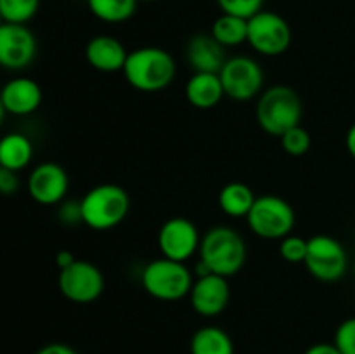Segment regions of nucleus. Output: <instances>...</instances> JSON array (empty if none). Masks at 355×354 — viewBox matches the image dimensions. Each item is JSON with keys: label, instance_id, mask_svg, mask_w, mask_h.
<instances>
[{"label": "nucleus", "instance_id": "nucleus-24", "mask_svg": "<svg viewBox=\"0 0 355 354\" xmlns=\"http://www.w3.org/2000/svg\"><path fill=\"white\" fill-rule=\"evenodd\" d=\"M40 0H0L3 23L26 24L37 16Z\"/></svg>", "mask_w": 355, "mask_h": 354}, {"label": "nucleus", "instance_id": "nucleus-35", "mask_svg": "<svg viewBox=\"0 0 355 354\" xmlns=\"http://www.w3.org/2000/svg\"><path fill=\"white\" fill-rule=\"evenodd\" d=\"M6 110H3V104H2V99H0V127H2L3 124V118H6Z\"/></svg>", "mask_w": 355, "mask_h": 354}, {"label": "nucleus", "instance_id": "nucleus-4", "mask_svg": "<svg viewBox=\"0 0 355 354\" xmlns=\"http://www.w3.org/2000/svg\"><path fill=\"white\" fill-rule=\"evenodd\" d=\"M82 222L94 231H107L127 219L130 196L118 184H99L83 194L80 200Z\"/></svg>", "mask_w": 355, "mask_h": 354}, {"label": "nucleus", "instance_id": "nucleus-26", "mask_svg": "<svg viewBox=\"0 0 355 354\" xmlns=\"http://www.w3.org/2000/svg\"><path fill=\"white\" fill-rule=\"evenodd\" d=\"M307 246L309 239L297 235H288L286 238L281 239L279 253L286 262L302 264L305 262V257H307Z\"/></svg>", "mask_w": 355, "mask_h": 354}, {"label": "nucleus", "instance_id": "nucleus-36", "mask_svg": "<svg viewBox=\"0 0 355 354\" xmlns=\"http://www.w3.org/2000/svg\"><path fill=\"white\" fill-rule=\"evenodd\" d=\"M139 2H158V0H139Z\"/></svg>", "mask_w": 355, "mask_h": 354}, {"label": "nucleus", "instance_id": "nucleus-21", "mask_svg": "<svg viewBox=\"0 0 355 354\" xmlns=\"http://www.w3.org/2000/svg\"><path fill=\"white\" fill-rule=\"evenodd\" d=\"M191 354H234V342L220 326H201L191 339Z\"/></svg>", "mask_w": 355, "mask_h": 354}, {"label": "nucleus", "instance_id": "nucleus-33", "mask_svg": "<svg viewBox=\"0 0 355 354\" xmlns=\"http://www.w3.org/2000/svg\"><path fill=\"white\" fill-rule=\"evenodd\" d=\"M75 255H73L69 250H59L58 253H55V264H58L59 271L64 269V267L71 266L73 262H75Z\"/></svg>", "mask_w": 355, "mask_h": 354}, {"label": "nucleus", "instance_id": "nucleus-37", "mask_svg": "<svg viewBox=\"0 0 355 354\" xmlns=\"http://www.w3.org/2000/svg\"><path fill=\"white\" fill-rule=\"evenodd\" d=\"M3 24V17H2V12H0V26Z\"/></svg>", "mask_w": 355, "mask_h": 354}, {"label": "nucleus", "instance_id": "nucleus-7", "mask_svg": "<svg viewBox=\"0 0 355 354\" xmlns=\"http://www.w3.org/2000/svg\"><path fill=\"white\" fill-rule=\"evenodd\" d=\"M293 31L281 14L262 9L248 19V44L260 56L276 58L290 49Z\"/></svg>", "mask_w": 355, "mask_h": 354}, {"label": "nucleus", "instance_id": "nucleus-3", "mask_svg": "<svg viewBox=\"0 0 355 354\" xmlns=\"http://www.w3.org/2000/svg\"><path fill=\"white\" fill-rule=\"evenodd\" d=\"M257 124L266 134L281 137L291 127L300 125L304 103L297 90L288 85H274L263 90L257 101Z\"/></svg>", "mask_w": 355, "mask_h": 354}, {"label": "nucleus", "instance_id": "nucleus-20", "mask_svg": "<svg viewBox=\"0 0 355 354\" xmlns=\"http://www.w3.org/2000/svg\"><path fill=\"white\" fill-rule=\"evenodd\" d=\"M257 196L245 183H229L218 193V207L229 217H246Z\"/></svg>", "mask_w": 355, "mask_h": 354}, {"label": "nucleus", "instance_id": "nucleus-28", "mask_svg": "<svg viewBox=\"0 0 355 354\" xmlns=\"http://www.w3.org/2000/svg\"><path fill=\"white\" fill-rule=\"evenodd\" d=\"M333 344L342 354H355V318H349L340 323Z\"/></svg>", "mask_w": 355, "mask_h": 354}, {"label": "nucleus", "instance_id": "nucleus-23", "mask_svg": "<svg viewBox=\"0 0 355 354\" xmlns=\"http://www.w3.org/2000/svg\"><path fill=\"white\" fill-rule=\"evenodd\" d=\"M87 7L103 23L120 24L134 17L139 0H87Z\"/></svg>", "mask_w": 355, "mask_h": 354}, {"label": "nucleus", "instance_id": "nucleus-38", "mask_svg": "<svg viewBox=\"0 0 355 354\" xmlns=\"http://www.w3.org/2000/svg\"><path fill=\"white\" fill-rule=\"evenodd\" d=\"M354 274H355V266H354Z\"/></svg>", "mask_w": 355, "mask_h": 354}, {"label": "nucleus", "instance_id": "nucleus-32", "mask_svg": "<svg viewBox=\"0 0 355 354\" xmlns=\"http://www.w3.org/2000/svg\"><path fill=\"white\" fill-rule=\"evenodd\" d=\"M304 354H342V353L336 349L335 344L319 342V344H314V346L309 347Z\"/></svg>", "mask_w": 355, "mask_h": 354}, {"label": "nucleus", "instance_id": "nucleus-6", "mask_svg": "<svg viewBox=\"0 0 355 354\" xmlns=\"http://www.w3.org/2000/svg\"><path fill=\"white\" fill-rule=\"evenodd\" d=\"M295 210L284 198L276 194L257 196L252 210L246 215L250 229L263 239H283L291 235L295 228Z\"/></svg>", "mask_w": 355, "mask_h": 354}, {"label": "nucleus", "instance_id": "nucleus-11", "mask_svg": "<svg viewBox=\"0 0 355 354\" xmlns=\"http://www.w3.org/2000/svg\"><path fill=\"white\" fill-rule=\"evenodd\" d=\"M37 37L26 24L3 23L0 26V68L21 71L35 61Z\"/></svg>", "mask_w": 355, "mask_h": 354}, {"label": "nucleus", "instance_id": "nucleus-15", "mask_svg": "<svg viewBox=\"0 0 355 354\" xmlns=\"http://www.w3.org/2000/svg\"><path fill=\"white\" fill-rule=\"evenodd\" d=\"M6 113L14 117H28L40 108L44 94L42 87L30 76H14L0 89Z\"/></svg>", "mask_w": 355, "mask_h": 354}, {"label": "nucleus", "instance_id": "nucleus-31", "mask_svg": "<svg viewBox=\"0 0 355 354\" xmlns=\"http://www.w3.org/2000/svg\"><path fill=\"white\" fill-rule=\"evenodd\" d=\"M35 354H78L71 346L62 342H52L47 344V346L40 347Z\"/></svg>", "mask_w": 355, "mask_h": 354}, {"label": "nucleus", "instance_id": "nucleus-8", "mask_svg": "<svg viewBox=\"0 0 355 354\" xmlns=\"http://www.w3.org/2000/svg\"><path fill=\"white\" fill-rule=\"evenodd\" d=\"M305 267L319 281L333 283L345 276L349 267L345 246L328 235H315L309 238Z\"/></svg>", "mask_w": 355, "mask_h": 354}, {"label": "nucleus", "instance_id": "nucleus-1", "mask_svg": "<svg viewBox=\"0 0 355 354\" xmlns=\"http://www.w3.org/2000/svg\"><path fill=\"white\" fill-rule=\"evenodd\" d=\"M128 85L141 92H159L173 82L175 59L162 47H139L128 52L123 66Z\"/></svg>", "mask_w": 355, "mask_h": 354}, {"label": "nucleus", "instance_id": "nucleus-27", "mask_svg": "<svg viewBox=\"0 0 355 354\" xmlns=\"http://www.w3.org/2000/svg\"><path fill=\"white\" fill-rule=\"evenodd\" d=\"M263 2L266 0H217V6L224 14L250 19L263 9Z\"/></svg>", "mask_w": 355, "mask_h": 354}, {"label": "nucleus", "instance_id": "nucleus-29", "mask_svg": "<svg viewBox=\"0 0 355 354\" xmlns=\"http://www.w3.org/2000/svg\"><path fill=\"white\" fill-rule=\"evenodd\" d=\"M59 208V221L66 226H75L82 222V208L80 201H62Z\"/></svg>", "mask_w": 355, "mask_h": 354}, {"label": "nucleus", "instance_id": "nucleus-14", "mask_svg": "<svg viewBox=\"0 0 355 354\" xmlns=\"http://www.w3.org/2000/svg\"><path fill=\"white\" fill-rule=\"evenodd\" d=\"M187 297H189L191 307L198 314L205 318H215L225 311L231 298L227 278L214 273L196 278Z\"/></svg>", "mask_w": 355, "mask_h": 354}, {"label": "nucleus", "instance_id": "nucleus-2", "mask_svg": "<svg viewBox=\"0 0 355 354\" xmlns=\"http://www.w3.org/2000/svg\"><path fill=\"white\" fill-rule=\"evenodd\" d=\"M200 260L210 269V273L224 278H232L243 269L248 259V248L236 229L229 226H215L201 236Z\"/></svg>", "mask_w": 355, "mask_h": 354}, {"label": "nucleus", "instance_id": "nucleus-10", "mask_svg": "<svg viewBox=\"0 0 355 354\" xmlns=\"http://www.w3.org/2000/svg\"><path fill=\"white\" fill-rule=\"evenodd\" d=\"M58 285L64 298L75 304H92L104 292V274L96 264L76 259L59 271Z\"/></svg>", "mask_w": 355, "mask_h": 354}, {"label": "nucleus", "instance_id": "nucleus-16", "mask_svg": "<svg viewBox=\"0 0 355 354\" xmlns=\"http://www.w3.org/2000/svg\"><path fill=\"white\" fill-rule=\"evenodd\" d=\"M128 51L125 45L111 35H96L85 47L87 62L103 73L121 71L127 61Z\"/></svg>", "mask_w": 355, "mask_h": 354}, {"label": "nucleus", "instance_id": "nucleus-9", "mask_svg": "<svg viewBox=\"0 0 355 354\" xmlns=\"http://www.w3.org/2000/svg\"><path fill=\"white\" fill-rule=\"evenodd\" d=\"M225 97L234 101H250L259 97L263 89L262 66L250 56H234L224 62L218 71Z\"/></svg>", "mask_w": 355, "mask_h": 354}, {"label": "nucleus", "instance_id": "nucleus-18", "mask_svg": "<svg viewBox=\"0 0 355 354\" xmlns=\"http://www.w3.org/2000/svg\"><path fill=\"white\" fill-rule=\"evenodd\" d=\"M184 92L187 103L198 110H211L225 97L218 73H193Z\"/></svg>", "mask_w": 355, "mask_h": 354}, {"label": "nucleus", "instance_id": "nucleus-5", "mask_svg": "<svg viewBox=\"0 0 355 354\" xmlns=\"http://www.w3.org/2000/svg\"><path fill=\"white\" fill-rule=\"evenodd\" d=\"M141 283L142 288L156 301L173 302L189 295L194 280L186 262L159 257L144 267Z\"/></svg>", "mask_w": 355, "mask_h": 354}, {"label": "nucleus", "instance_id": "nucleus-25", "mask_svg": "<svg viewBox=\"0 0 355 354\" xmlns=\"http://www.w3.org/2000/svg\"><path fill=\"white\" fill-rule=\"evenodd\" d=\"M279 139L284 153H288L290 156H304L305 153L311 149L312 144L311 134H309L307 128H304L302 125L291 127L290 130L284 132Z\"/></svg>", "mask_w": 355, "mask_h": 354}, {"label": "nucleus", "instance_id": "nucleus-12", "mask_svg": "<svg viewBox=\"0 0 355 354\" xmlns=\"http://www.w3.org/2000/svg\"><path fill=\"white\" fill-rule=\"evenodd\" d=\"M201 235L196 224L186 217H170L158 231V248L162 257L186 262L198 253Z\"/></svg>", "mask_w": 355, "mask_h": 354}, {"label": "nucleus", "instance_id": "nucleus-13", "mask_svg": "<svg viewBox=\"0 0 355 354\" xmlns=\"http://www.w3.org/2000/svg\"><path fill=\"white\" fill-rule=\"evenodd\" d=\"M26 189L38 205L52 207L64 201L69 189V176L55 162H42L31 169L26 179Z\"/></svg>", "mask_w": 355, "mask_h": 354}, {"label": "nucleus", "instance_id": "nucleus-19", "mask_svg": "<svg viewBox=\"0 0 355 354\" xmlns=\"http://www.w3.org/2000/svg\"><path fill=\"white\" fill-rule=\"evenodd\" d=\"M35 155L33 142L21 132H9L0 137V167L21 172L31 163Z\"/></svg>", "mask_w": 355, "mask_h": 354}, {"label": "nucleus", "instance_id": "nucleus-30", "mask_svg": "<svg viewBox=\"0 0 355 354\" xmlns=\"http://www.w3.org/2000/svg\"><path fill=\"white\" fill-rule=\"evenodd\" d=\"M19 186H21V180L19 177H17V172L0 167V194L10 196V194L19 191Z\"/></svg>", "mask_w": 355, "mask_h": 354}, {"label": "nucleus", "instance_id": "nucleus-22", "mask_svg": "<svg viewBox=\"0 0 355 354\" xmlns=\"http://www.w3.org/2000/svg\"><path fill=\"white\" fill-rule=\"evenodd\" d=\"M210 35L222 47H238L248 40V19L222 12L211 24Z\"/></svg>", "mask_w": 355, "mask_h": 354}, {"label": "nucleus", "instance_id": "nucleus-34", "mask_svg": "<svg viewBox=\"0 0 355 354\" xmlns=\"http://www.w3.org/2000/svg\"><path fill=\"white\" fill-rule=\"evenodd\" d=\"M345 144H347V149H349V153L352 155V158L355 160V124L349 128V132H347Z\"/></svg>", "mask_w": 355, "mask_h": 354}, {"label": "nucleus", "instance_id": "nucleus-17", "mask_svg": "<svg viewBox=\"0 0 355 354\" xmlns=\"http://www.w3.org/2000/svg\"><path fill=\"white\" fill-rule=\"evenodd\" d=\"M224 49L210 33H198L187 42V62L194 73H218L227 61Z\"/></svg>", "mask_w": 355, "mask_h": 354}]
</instances>
